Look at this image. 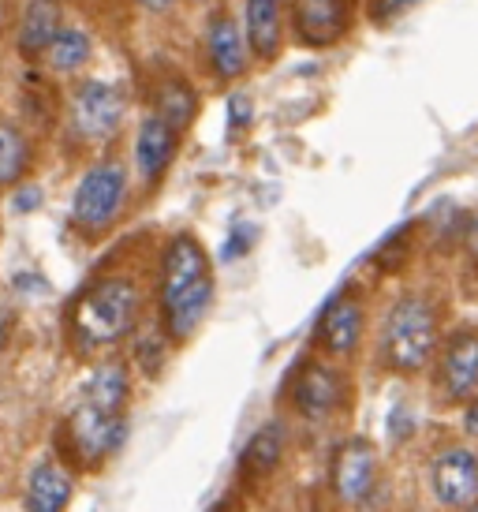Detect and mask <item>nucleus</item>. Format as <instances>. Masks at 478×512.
<instances>
[{
  "label": "nucleus",
  "mask_w": 478,
  "mask_h": 512,
  "mask_svg": "<svg viewBox=\"0 0 478 512\" xmlns=\"http://www.w3.org/2000/svg\"><path fill=\"white\" fill-rule=\"evenodd\" d=\"M135 4H139L146 15H172L180 0H135Z\"/></svg>",
  "instance_id": "28"
},
{
  "label": "nucleus",
  "mask_w": 478,
  "mask_h": 512,
  "mask_svg": "<svg viewBox=\"0 0 478 512\" xmlns=\"http://www.w3.org/2000/svg\"><path fill=\"white\" fill-rule=\"evenodd\" d=\"M131 337H135V363L154 378L157 370H161V363H165V344H169V337L161 333V326L146 329V333L135 329Z\"/></svg>",
  "instance_id": "22"
},
{
  "label": "nucleus",
  "mask_w": 478,
  "mask_h": 512,
  "mask_svg": "<svg viewBox=\"0 0 478 512\" xmlns=\"http://www.w3.org/2000/svg\"><path fill=\"white\" fill-rule=\"evenodd\" d=\"M460 240H464V251H467V255H471L478 262V217H471V221H467L464 232H460Z\"/></svg>",
  "instance_id": "27"
},
{
  "label": "nucleus",
  "mask_w": 478,
  "mask_h": 512,
  "mask_svg": "<svg viewBox=\"0 0 478 512\" xmlns=\"http://www.w3.org/2000/svg\"><path fill=\"white\" fill-rule=\"evenodd\" d=\"M344 400H348V378L325 359L299 363L288 382V404L303 423H329L344 408Z\"/></svg>",
  "instance_id": "7"
},
{
  "label": "nucleus",
  "mask_w": 478,
  "mask_h": 512,
  "mask_svg": "<svg viewBox=\"0 0 478 512\" xmlns=\"http://www.w3.org/2000/svg\"><path fill=\"white\" fill-rule=\"evenodd\" d=\"M127 169L120 161H98L83 172V180L71 195V228L83 236L86 243H98L101 236H109L116 221L124 217L127 202Z\"/></svg>",
  "instance_id": "5"
},
{
  "label": "nucleus",
  "mask_w": 478,
  "mask_h": 512,
  "mask_svg": "<svg viewBox=\"0 0 478 512\" xmlns=\"http://www.w3.org/2000/svg\"><path fill=\"white\" fill-rule=\"evenodd\" d=\"M154 113L169 124V128H176L183 135V131L195 124L198 116V94L195 86L187 83V79H180V75H169V79H161L154 90Z\"/></svg>",
  "instance_id": "19"
},
{
  "label": "nucleus",
  "mask_w": 478,
  "mask_h": 512,
  "mask_svg": "<svg viewBox=\"0 0 478 512\" xmlns=\"http://www.w3.org/2000/svg\"><path fill=\"white\" fill-rule=\"evenodd\" d=\"M292 34L307 49L337 45L355 19V0H292Z\"/></svg>",
  "instance_id": "12"
},
{
  "label": "nucleus",
  "mask_w": 478,
  "mask_h": 512,
  "mask_svg": "<svg viewBox=\"0 0 478 512\" xmlns=\"http://www.w3.org/2000/svg\"><path fill=\"white\" fill-rule=\"evenodd\" d=\"M426 483L437 505L445 509H475L478 501V453L464 445H449L430 460Z\"/></svg>",
  "instance_id": "10"
},
{
  "label": "nucleus",
  "mask_w": 478,
  "mask_h": 512,
  "mask_svg": "<svg viewBox=\"0 0 478 512\" xmlns=\"http://www.w3.org/2000/svg\"><path fill=\"white\" fill-rule=\"evenodd\" d=\"M284 460V430L277 423H269V427L254 430L251 441H247V449L239 456V471H243V479H269L273 471L281 468Z\"/></svg>",
  "instance_id": "20"
},
{
  "label": "nucleus",
  "mask_w": 478,
  "mask_h": 512,
  "mask_svg": "<svg viewBox=\"0 0 478 512\" xmlns=\"http://www.w3.org/2000/svg\"><path fill=\"white\" fill-rule=\"evenodd\" d=\"M217 281L206 247L191 232H176L157 266V326L169 344H187L213 311Z\"/></svg>",
  "instance_id": "1"
},
{
  "label": "nucleus",
  "mask_w": 478,
  "mask_h": 512,
  "mask_svg": "<svg viewBox=\"0 0 478 512\" xmlns=\"http://www.w3.org/2000/svg\"><path fill=\"white\" fill-rule=\"evenodd\" d=\"M464 430L471 438H478V393L471 400H464Z\"/></svg>",
  "instance_id": "29"
},
{
  "label": "nucleus",
  "mask_w": 478,
  "mask_h": 512,
  "mask_svg": "<svg viewBox=\"0 0 478 512\" xmlns=\"http://www.w3.org/2000/svg\"><path fill=\"white\" fill-rule=\"evenodd\" d=\"M378 483V453L366 438H348L329 460V490L340 505H366Z\"/></svg>",
  "instance_id": "11"
},
{
  "label": "nucleus",
  "mask_w": 478,
  "mask_h": 512,
  "mask_svg": "<svg viewBox=\"0 0 478 512\" xmlns=\"http://www.w3.org/2000/svg\"><path fill=\"white\" fill-rule=\"evenodd\" d=\"M142 318V285L127 273H101L71 299L64 329L75 359H101L116 352Z\"/></svg>",
  "instance_id": "2"
},
{
  "label": "nucleus",
  "mask_w": 478,
  "mask_h": 512,
  "mask_svg": "<svg viewBox=\"0 0 478 512\" xmlns=\"http://www.w3.org/2000/svg\"><path fill=\"white\" fill-rule=\"evenodd\" d=\"M415 4H422V0H366V12L374 23H393L396 15L411 12Z\"/></svg>",
  "instance_id": "24"
},
{
  "label": "nucleus",
  "mask_w": 478,
  "mask_h": 512,
  "mask_svg": "<svg viewBox=\"0 0 478 512\" xmlns=\"http://www.w3.org/2000/svg\"><path fill=\"white\" fill-rule=\"evenodd\" d=\"M475 509H478V501H475Z\"/></svg>",
  "instance_id": "31"
},
{
  "label": "nucleus",
  "mask_w": 478,
  "mask_h": 512,
  "mask_svg": "<svg viewBox=\"0 0 478 512\" xmlns=\"http://www.w3.org/2000/svg\"><path fill=\"white\" fill-rule=\"evenodd\" d=\"M441 344V307L426 292H404L381 318L378 359L389 374L415 378L434 363Z\"/></svg>",
  "instance_id": "4"
},
{
  "label": "nucleus",
  "mask_w": 478,
  "mask_h": 512,
  "mask_svg": "<svg viewBox=\"0 0 478 512\" xmlns=\"http://www.w3.org/2000/svg\"><path fill=\"white\" fill-rule=\"evenodd\" d=\"M30 165H34V146L27 131L12 120H0V191L23 184Z\"/></svg>",
  "instance_id": "21"
},
{
  "label": "nucleus",
  "mask_w": 478,
  "mask_h": 512,
  "mask_svg": "<svg viewBox=\"0 0 478 512\" xmlns=\"http://www.w3.org/2000/svg\"><path fill=\"white\" fill-rule=\"evenodd\" d=\"M42 202V191L38 187H23V184H15V195H12V206L19 210V214H30L34 206Z\"/></svg>",
  "instance_id": "25"
},
{
  "label": "nucleus",
  "mask_w": 478,
  "mask_h": 512,
  "mask_svg": "<svg viewBox=\"0 0 478 512\" xmlns=\"http://www.w3.org/2000/svg\"><path fill=\"white\" fill-rule=\"evenodd\" d=\"M251 247H254V228H236L232 243L225 247V258H239L243 251H251Z\"/></svg>",
  "instance_id": "26"
},
{
  "label": "nucleus",
  "mask_w": 478,
  "mask_h": 512,
  "mask_svg": "<svg viewBox=\"0 0 478 512\" xmlns=\"http://www.w3.org/2000/svg\"><path fill=\"white\" fill-rule=\"evenodd\" d=\"M243 38L254 60L273 64L284 45V15L281 0H243Z\"/></svg>",
  "instance_id": "15"
},
{
  "label": "nucleus",
  "mask_w": 478,
  "mask_h": 512,
  "mask_svg": "<svg viewBox=\"0 0 478 512\" xmlns=\"http://www.w3.org/2000/svg\"><path fill=\"white\" fill-rule=\"evenodd\" d=\"M127 404H131V382L120 363H101L90 382L83 385V397L64 419L68 456L79 468L94 471L109 456H116L127 441Z\"/></svg>",
  "instance_id": "3"
},
{
  "label": "nucleus",
  "mask_w": 478,
  "mask_h": 512,
  "mask_svg": "<svg viewBox=\"0 0 478 512\" xmlns=\"http://www.w3.org/2000/svg\"><path fill=\"white\" fill-rule=\"evenodd\" d=\"M176 154H180V131L169 128L157 113L142 116L139 131H135V172L142 184L154 191L165 180V172L172 169Z\"/></svg>",
  "instance_id": "14"
},
{
  "label": "nucleus",
  "mask_w": 478,
  "mask_h": 512,
  "mask_svg": "<svg viewBox=\"0 0 478 512\" xmlns=\"http://www.w3.org/2000/svg\"><path fill=\"white\" fill-rule=\"evenodd\" d=\"M90 57H94V42H90V34H86L83 27H68V23H60L57 34H53V42L45 45L42 64L53 75H75L79 68L90 64Z\"/></svg>",
  "instance_id": "18"
},
{
  "label": "nucleus",
  "mask_w": 478,
  "mask_h": 512,
  "mask_svg": "<svg viewBox=\"0 0 478 512\" xmlns=\"http://www.w3.org/2000/svg\"><path fill=\"white\" fill-rule=\"evenodd\" d=\"M206 64L217 83H236L251 68V49L243 38V27L221 8L206 23Z\"/></svg>",
  "instance_id": "13"
},
{
  "label": "nucleus",
  "mask_w": 478,
  "mask_h": 512,
  "mask_svg": "<svg viewBox=\"0 0 478 512\" xmlns=\"http://www.w3.org/2000/svg\"><path fill=\"white\" fill-rule=\"evenodd\" d=\"M75 498V475L64 468L57 456H45L42 464H34L27 479V509L30 512H60L68 509Z\"/></svg>",
  "instance_id": "16"
},
{
  "label": "nucleus",
  "mask_w": 478,
  "mask_h": 512,
  "mask_svg": "<svg viewBox=\"0 0 478 512\" xmlns=\"http://www.w3.org/2000/svg\"><path fill=\"white\" fill-rule=\"evenodd\" d=\"M251 124H254V101L243 90H236L228 98V128H232V135H239V131H247Z\"/></svg>",
  "instance_id": "23"
},
{
  "label": "nucleus",
  "mask_w": 478,
  "mask_h": 512,
  "mask_svg": "<svg viewBox=\"0 0 478 512\" xmlns=\"http://www.w3.org/2000/svg\"><path fill=\"white\" fill-rule=\"evenodd\" d=\"M127 120V98L113 83L101 79H83L71 90L68 101V128L71 135L86 146L113 143Z\"/></svg>",
  "instance_id": "6"
},
{
  "label": "nucleus",
  "mask_w": 478,
  "mask_h": 512,
  "mask_svg": "<svg viewBox=\"0 0 478 512\" xmlns=\"http://www.w3.org/2000/svg\"><path fill=\"white\" fill-rule=\"evenodd\" d=\"M437 389L449 404H464L478 393V329L460 326L437 344Z\"/></svg>",
  "instance_id": "8"
},
{
  "label": "nucleus",
  "mask_w": 478,
  "mask_h": 512,
  "mask_svg": "<svg viewBox=\"0 0 478 512\" xmlns=\"http://www.w3.org/2000/svg\"><path fill=\"white\" fill-rule=\"evenodd\" d=\"M60 27V0H30L23 8L19 30H15V49L23 60H42L45 45L53 42Z\"/></svg>",
  "instance_id": "17"
},
{
  "label": "nucleus",
  "mask_w": 478,
  "mask_h": 512,
  "mask_svg": "<svg viewBox=\"0 0 478 512\" xmlns=\"http://www.w3.org/2000/svg\"><path fill=\"white\" fill-rule=\"evenodd\" d=\"M366 337V303L363 296L348 288L325 303L322 318L314 326V344L329 359H352Z\"/></svg>",
  "instance_id": "9"
},
{
  "label": "nucleus",
  "mask_w": 478,
  "mask_h": 512,
  "mask_svg": "<svg viewBox=\"0 0 478 512\" xmlns=\"http://www.w3.org/2000/svg\"><path fill=\"white\" fill-rule=\"evenodd\" d=\"M191 4H202V0H191Z\"/></svg>",
  "instance_id": "30"
}]
</instances>
